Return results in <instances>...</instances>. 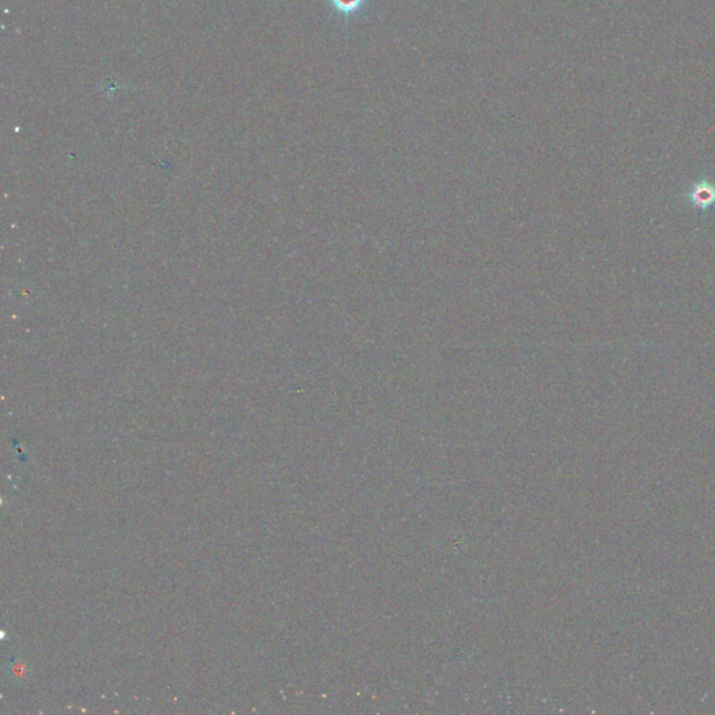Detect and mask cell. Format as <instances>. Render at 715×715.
<instances>
[{
	"instance_id": "1",
	"label": "cell",
	"mask_w": 715,
	"mask_h": 715,
	"mask_svg": "<svg viewBox=\"0 0 715 715\" xmlns=\"http://www.w3.org/2000/svg\"><path fill=\"white\" fill-rule=\"evenodd\" d=\"M684 200L690 207L707 213L715 207V182L704 176L694 182L684 193Z\"/></svg>"
},
{
	"instance_id": "2",
	"label": "cell",
	"mask_w": 715,
	"mask_h": 715,
	"mask_svg": "<svg viewBox=\"0 0 715 715\" xmlns=\"http://www.w3.org/2000/svg\"><path fill=\"white\" fill-rule=\"evenodd\" d=\"M329 1L339 14L348 19L351 16L354 17L355 14H358L365 7L368 0H329Z\"/></svg>"
}]
</instances>
